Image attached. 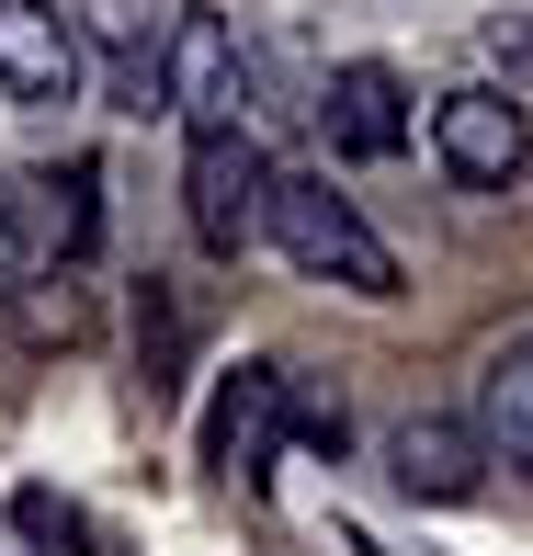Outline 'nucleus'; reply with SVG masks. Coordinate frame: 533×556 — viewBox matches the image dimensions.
<instances>
[{
	"mask_svg": "<svg viewBox=\"0 0 533 556\" xmlns=\"http://www.w3.org/2000/svg\"><path fill=\"white\" fill-rule=\"evenodd\" d=\"M262 239L284 250L307 285L375 295V307L397 295V250L364 227V205H352V193H329V170H272V216H262Z\"/></svg>",
	"mask_w": 533,
	"mask_h": 556,
	"instance_id": "1",
	"label": "nucleus"
},
{
	"mask_svg": "<svg viewBox=\"0 0 533 556\" xmlns=\"http://www.w3.org/2000/svg\"><path fill=\"white\" fill-rule=\"evenodd\" d=\"M182 216H193V239H205L216 262H239V250L262 239V216H272V160H262L250 125H193V148H182Z\"/></svg>",
	"mask_w": 533,
	"mask_h": 556,
	"instance_id": "2",
	"label": "nucleus"
},
{
	"mask_svg": "<svg viewBox=\"0 0 533 556\" xmlns=\"http://www.w3.org/2000/svg\"><path fill=\"white\" fill-rule=\"evenodd\" d=\"M431 160L454 170L466 193H511L522 170H533V114H522V91H443L431 103Z\"/></svg>",
	"mask_w": 533,
	"mask_h": 556,
	"instance_id": "3",
	"label": "nucleus"
},
{
	"mask_svg": "<svg viewBox=\"0 0 533 556\" xmlns=\"http://www.w3.org/2000/svg\"><path fill=\"white\" fill-rule=\"evenodd\" d=\"M295 432V364H239L205 409V466L227 489H272V454Z\"/></svg>",
	"mask_w": 533,
	"mask_h": 556,
	"instance_id": "4",
	"label": "nucleus"
},
{
	"mask_svg": "<svg viewBox=\"0 0 533 556\" xmlns=\"http://www.w3.org/2000/svg\"><path fill=\"white\" fill-rule=\"evenodd\" d=\"M80 46L103 68V103L114 114H170V35H160V0H80Z\"/></svg>",
	"mask_w": 533,
	"mask_h": 556,
	"instance_id": "5",
	"label": "nucleus"
},
{
	"mask_svg": "<svg viewBox=\"0 0 533 556\" xmlns=\"http://www.w3.org/2000/svg\"><path fill=\"white\" fill-rule=\"evenodd\" d=\"M239 103H250L239 12H216V0L170 12V114H182V125H239Z\"/></svg>",
	"mask_w": 533,
	"mask_h": 556,
	"instance_id": "6",
	"label": "nucleus"
},
{
	"mask_svg": "<svg viewBox=\"0 0 533 556\" xmlns=\"http://www.w3.org/2000/svg\"><path fill=\"white\" fill-rule=\"evenodd\" d=\"M80 80H91L80 23H68L58 0H0V91L35 103V114H58V103H80Z\"/></svg>",
	"mask_w": 533,
	"mask_h": 556,
	"instance_id": "7",
	"label": "nucleus"
},
{
	"mask_svg": "<svg viewBox=\"0 0 533 556\" xmlns=\"http://www.w3.org/2000/svg\"><path fill=\"white\" fill-rule=\"evenodd\" d=\"M307 114H318V137H329V160H397V148H409V80L375 68V58L329 68Z\"/></svg>",
	"mask_w": 533,
	"mask_h": 556,
	"instance_id": "8",
	"label": "nucleus"
},
{
	"mask_svg": "<svg viewBox=\"0 0 533 556\" xmlns=\"http://www.w3.org/2000/svg\"><path fill=\"white\" fill-rule=\"evenodd\" d=\"M488 466H499L488 432L454 420V409H409V420L386 432V477H397L409 500H477V489H488Z\"/></svg>",
	"mask_w": 533,
	"mask_h": 556,
	"instance_id": "9",
	"label": "nucleus"
},
{
	"mask_svg": "<svg viewBox=\"0 0 533 556\" xmlns=\"http://www.w3.org/2000/svg\"><path fill=\"white\" fill-rule=\"evenodd\" d=\"M477 432H488L499 466H522V477H533V330H522V341H499L488 364H477Z\"/></svg>",
	"mask_w": 533,
	"mask_h": 556,
	"instance_id": "10",
	"label": "nucleus"
},
{
	"mask_svg": "<svg viewBox=\"0 0 533 556\" xmlns=\"http://www.w3.org/2000/svg\"><path fill=\"white\" fill-rule=\"evenodd\" d=\"M58 239H46V170H0V295L46 285Z\"/></svg>",
	"mask_w": 533,
	"mask_h": 556,
	"instance_id": "11",
	"label": "nucleus"
},
{
	"mask_svg": "<svg viewBox=\"0 0 533 556\" xmlns=\"http://www.w3.org/2000/svg\"><path fill=\"white\" fill-rule=\"evenodd\" d=\"M46 239H58V273L91 262V239H103V170H91V160L46 170Z\"/></svg>",
	"mask_w": 533,
	"mask_h": 556,
	"instance_id": "12",
	"label": "nucleus"
},
{
	"mask_svg": "<svg viewBox=\"0 0 533 556\" xmlns=\"http://www.w3.org/2000/svg\"><path fill=\"white\" fill-rule=\"evenodd\" d=\"M12 534L35 556H103V534H91V511L68 489H12Z\"/></svg>",
	"mask_w": 533,
	"mask_h": 556,
	"instance_id": "13",
	"label": "nucleus"
},
{
	"mask_svg": "<svg viewBox=\"0 0 533 556\" xmlns=\"http://www.w3.org/2000/svg\"><path fill=\"white\" fill-rule=\"evenodd\" d=\"M182 341H193L182 295L148 273V285H137V364H148V387H182Z\"/></svg>",
	"mask_w": 533,
	"mask_h": 556,
	"instance_id": "14",
	"label": "nucleus"
},
{
	"mask_svg": "<svg viewBox=\"0 0 533 556\" xmlns=\"http://www.w3.org/2000/svg\"><path fill=\"white\" fill-rule=\"evenodd\" d=\"M488 58L511 68V80H533V12H499L488 23Z\"/></svg>",
	"mask_w": 533,
	"mask_h": 556,
	"instance_id": "15",
	"label": "nucleus"
}]
</instances>
